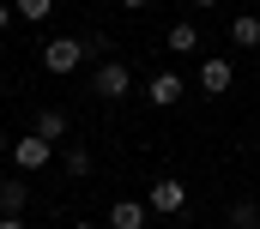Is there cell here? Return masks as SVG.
Returning a JSON list of instances; mask_svg holds the SVG:
<instances>
[{"label": "cell", "instance_id": "obj_1", "mask_svg": "<svg viewBox=\"0 0 260 229\" xmlns=\"http://www.w3.org/2000/svg\"><path fill=\"white\" fill-rule=\"evenodd\" d=\"M85 55H91V49H85L79 36H49V43H43V66H49L55 79H73V72L85 66Z\"/></svg>", "mask_w": 260, "mask_h": 229}, {"label": "cell", "instance_id": "obj_2", "mask_svg": "<svg viewBox=\"0 0 260 229\" xmlns=\"http://www.w3.org/2000/svg\"><path fill=\"white\" fill-rule=\"evenodd\" d=\"M145 205H151L157 217H176V211H188V181H176V175H157V181H151V193H145Z\"/></svg>", "mask_w": 260, "mask_h": 229}, {"label": "cell", "instance_id": "obj_3", "mask_svg": "<svg viewBox=\"0 0 260 229\" xmlns=\"http://www.w3.org/2000/svg\"><path fill=\"white\" fill-rule=\"evenodd\" d=\"M182 91H188V79H182V72H170V66H157V72L145 79V103H151V109H176V103H182Z\"/></svg>", "mask_w": 260, "mask_h": 229}, {"label": "cell", "instance_id": "obj_4", "mask_svg": "<svg viewBox=\"0 0 260 229\" xmlns=\"http://www.w3.org/2000/svg\"><path fill=\"white\" fill-rule=\"evenodd\" d=\"M91 91H97L103 103H121V97H127V91H133V72H127V66H121V60H103V66L91 72Z\"/></svg>", "mask_w": 260, "mask_h": 229}, {"label": "cell", "instance_id": "obj_5", "mask_svg": "<svg viewBox=\"0 0 260 229\" xmlns=\"http://www.w3.org/2000/svg\"><path fill=\"white\" fill-rule=\"evenodd\" d=\"M49 157H55V145H49V139H37V133H18V145H12V163H18L24 175L49 169Z\"/></svg>", "mask_w": 260, "mask_h": 229}, {"label": "cell", "instance_id": "obj_6", "mask_svg": "<svg viewBox=\"0 0 260 229\" xmlns=\"http://www.w3.org/2000/svg\"><path fill=\"white\" fill-rule=\"evenodd\" d=\"M230 85H236V66H230V55H206V60H200V91H206V97H224Z\"/></svg>", "mask_w": 260, "mask_h": 229}, {"label": "cell", "instance_id": "obj_7", "mask_svg": "<svg viewBox=\"0 0 260 229\" xmlns=\"http://www.w3.org/2000/svg\"><path fill=\"white\" fill-rule=\"evenodd\" d=\"M145 217H151L145 199H115L109 205V229H145Z\"/></svg>", "mask_w": 260, "mask_h": 229}, {"label": "cell", "instance_id": "obj_8", "mask_svg": "<svg viewBox=\"0 0 260 229\" xmlns=\"http://www.w3.org/2000/svg\"><path fill=\"white\" fill-rule=\"evenodd\" d=\"M30 133H37V139H49V145H61V139H67V114H61V109H37Z\"/></svg>", "mask_w": 260, "mask_h": 229}, {"label": "cell", "instance_id": "obj_9", "mask_svg": "<svg viewBox=\"0 0 260 229\" xmlns=\"http://www.w3.org/2000/svg\"><path fill=\"white\" fill-rule=\"evenodd\" d=\"M164 43H170V55H194V49H200V24H194V18L170 24V36H164Z\"/></svg>", "mask_w": 260, "mask_h": 229}, {"label": "cell", "instance_id": "obj_10", "mask_svg": "<svg viewBox=\"0 0 260 229\" xmlns=\"http://www.w3.org/2000/svg\"><path fill=\"white\" fill-rule=\"evenodd\" d=\"M24 199H30L24 181H0V217H24Z\"/></svg>", "mask_w": 260, "mask_h": 229}, {"label": "cell", "instance_id": "obj_11", "mask_svg": "<svg viewBox=\"0 0 260 229\" xmlns=\"http://www.w3.org/2000/svg\"><path fill=\"white\" fill-rule=\"evenodd\" d=\"M230 43H236V49H260V18H254V12L230 18Z\"/></svg>", "mask_w": 260, "mask_h": 229}, {"label": "cell", "instance_id": "obj_12", "mask_svg": "<svg viewBox=\"0 0 260 229\" xmlns=\"http://www.w3.org/2000/svg\"><path fill=\"white\" fill-rule=\"evenodd\" d=\"M67 175H73V181L91 175V151H85V145H67Z\"/></svg>", "mask_w": 260, "mask_h": 229}, {"label": "cell", "instance_id": "obj_13", "mask_svg": "<svg viewBox=\"0 0 260 229\" xmlns=\"http://www.w3.org/2000/svg\"><path fill=\"white\" fill-rule=\"evenodd\" d=\"M49 12H55V0H18V18H24V24H43Z\"/></svg>", "mask_w": 260, "mask_h": 229}, {"label": "cell", "instance_id": "obj_14", "mask_svg": "<svg viewBox=\"0 0 260 229\" xmlns=\"http://www.w3.org/2000/svg\"><path fill=\"white\" fill-rule=\"evenodd\" d=\"M230 223H260V205L254 199H236V205H230Z\"/></svg>", "mask_w": 260, "mask_h": 229}, {"label": "cell", "instance_id": "obj_15", "mask_svg": "<svg viewBox=\"0 0 260 229\" xmlns=\"http://www.w3.org/2000/svg\"><path fill=\"white\" fill-rule=\"evenodd\" d=\"M0 30H12V6H0Z\"/></svg>", "mask_w": 260, "mask_h": 229}, {"label": "cell", "instance_id": "obj_16", "mask_svg": "<svg viewBox=\"0 0 260 229\" xmlns=\"http://www.w3.org/2000/svg\"><path fill=\"white\" fill-rule=\"evenodd\" d=\"M188 6H194V12H212V6H218V0H188Z\"/></svg>", "mask_w": 260, "mask_h": 229}, {"label": "cell", "instance_id": "obj_17", "mask_svg": "<svg viewBox=\"0 0 260 229\" xmlns=\"http://www.w3.org/2000/svg\"><path fill=\"white\" fill-rule=\"evenodd\" d=\"M0 229H24V217H0Z\"/></svg>", "mask_w": 260, "mask_h": 229}, {"label": "cell", "instance_id": "obj_18", "mask_svg": "<svg viewBox=\"0 0 260 229\" xmlns=\"http://www.w3.org/2000/svg\"><path fill=\"white\" fill-rule=\"evenodd\" d=\"M121 6H127V12H139V6H151V0H121Z\"/></svg>", "mask_w": 260, "mask_h": 229}, {"label": "cell", "instance_id": "obj_19", "mask_svg": "<svg viewBox=\"0 0 260 229\" xmlns=\"http://www.w3.org/2000/svg\"><path fill=\"white\" fill-rule=\"evenodd\" d=\"M67 229H97V223H67Z\"/></svg>", "mask_w": 260, "mask_h": 229}, {"label": "cell", "instance_id": "obj_20", "mask_svg": "<svg viewBox=\"0 0 260 229\" xmlns=\"http://www.w3.org/2000/svg\"><path fill=\"white\" fill-rule=\"evenodd\" d=\"M230 229H260V223H230Z\"/></svg>", "mask_w": 260, "mask_h": 229}, {"label": "cell", "instance_id": "obj_21", "mask_svg": "<svg viewBox=\"0 0 260 229\" xmlns=\"http://www.w3.org/2000/svg\"><path fill=\"white\" fill-rule=\"evenodd\" d=\"M0 157H6V133H0Z\"/></svg>", "mask_w": 260, "mask_h": 229}]
</instances>
